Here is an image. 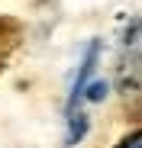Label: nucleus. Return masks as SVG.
<instances>
[{"instance_id":"obj_1","label":"nucleus","mask_w":142,"mask_h":148,"mask_svg":"<svg viewBox=\"0 0 142 148\" xmlns=\"http://www.w3.org/2000/svg\"><path fill=\"white\" fill-rule=\"evenodd\" d=\"M123 81L126 84H142V23H136L132 32L126 36V48H123Z\"/></svg>"},{"instance_id":"obj_2","label":"nucleus","mask_w":142,"mask_h":148,"mask_svg":"<svg viewBox=\"0 0 142 148\" xmlns=\"http://www.w3.org/2000/svg\"><path fill=\"white\" fill-rule=\"evenodd\" d=\"M116 148H142V129H136V132H129L126 138H120Z\"/></svg>"}]
</instances>
